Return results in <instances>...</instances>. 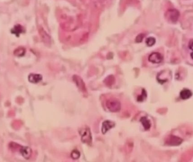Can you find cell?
<instances>
[{"label":"cell","mask_w":193,"mask_h":162,"mask_svg":"<svg viewBox=\"0 0 193 162\" xmlns=\"http://www.w3.org/2000/svg\"><path fill=\"white\" fill-rule=\"evenodd\" d=\"M180 17V12L177 9H170L166 12L165 18L169 23H175L177 21Z\"/></svg>","instance_id":"2"},{"label":"cell","mask_w":193,"mask_h":162,"mask_svg":"<svg viewBox=\"0 0 193 162\" xmlns=\"http://www.w3.org/2000/svg\"><path fill=\"white\" fill-rule=\"evenodd\" d=\"M133 143L132 142L129 141L127 142L125 145V150L127 152H130L133 149Z\"/></svg>","instance_id":"20"},{"label":"cell","mask_w":193,"mask_h":162,"mask_svg":"<svg viewBox=\"0 0 193 162\" xmlns=\"http://www.w3.org/2000/svg\"><path fill=\"white\" fill-rule=\"evenodd\" d=\"M25 29L20 24L15 25L14 28L11 30V33L13 34H15L17 37H18L20 34L24 32Z\"/></svg>","instance_id":"11"},{"label":"cell","mask_w":193,"mask_h":162,"mask_svg":"<svg viewBox=\"0 0 193 162\" xmlns=\"http://www.w3.org/2000/svg\"><path fill=\"white\" fill-rule=\"evenodd\" d=\"M148 60L150 63H152L153 64H159L163 60V57L160 53L154 52L149 55Z\"/></svg>","instance_id":"7"},{"label":"cell","mask_w":193,"mask_h":162,"mask_svg":"<svg viewBox=\"0 0 193 162\" xmlns=\"http://www.w3.org/2000/svg\"><path fill=\"white\" fill-rule=\"evenodd\" d=\"M115 81V77L112 75H110L107 77L104 80L105 84L107 86H111L114 84Z\"/></svg>","instance_id":"14"},{"label":"cell","mask_w":193,"mask_h":162,"mask_svg":"<svg viewBox=\"0 0 193 162\" xmlns=\"http://www.w3.org/2000/svg\"><path fill=\"white\" fill-rule=\"evenodd\" d=\"M115 126V123L114 122L107 120L102 123V132L103 134H105L110 129L112 128Z\"/></svg>","instance_id":"8"},{"label":"cell","mask_w":193,"mask_h":162,"mask_svg":"<svg viewBox=\"0 0 193 162\" xmlns=\"http://www.w3.org/2000/svg\"><path fill=\"white\" fill-rule=\"evenodd\" d=\"M147 97V92L145 89H142V94L138 96L137 101H143Z\"/></svg>","instance_id":"18"},{"label":"cell","mask_w":193,"mask_h":162,"mask_svg":"<svg viewBox=\"0 0 193 162\" xmlns=\"http://www.w3.org/2000/svg\"><path fill=\"white\" fill-rule=\"evenodd\" d=\"M79 134L81 136V141L88 145H91L92 136L90 128L88 127H81L79 130Z\"/></svg>","instance_id":"1"},{"label":"cell","mask_w":193,"mask_h":162,"mask_svg":"<svg viewBox=\"0 0 193 162\" xmlns=\"http://www.w3.org/2000/svg\"><path fill=\"white\" fill-rule=\"evenodd\" d=\"M183 140L180 137L174 135H169L165 139V144L170 147H177L183 143Z\"/></svg>","instance_id":"4"},{"label":"cell","mask_w":193,"mask_h":162,"mask_svg":"<svg viewBox=\"0 0 193 162\" xmlns=\"http://www.w3.org/2000/svg\"><path fill=\"white\" fill-rule=\"evenodd\" d=\"M22 146H20V145L15 143V142H10L9 144V148L10 150H11L13 152H15V151H19L20 152V149L22 148Z\"/></svg>","instance_id":"16"},{"label":"cell","mask_w":193,"mask_h":162,"mask_svg":"<svg viewBox=\"0 0 193 162\" xmlns=\"http://www.w3.org/2000/svg\"><path fill=\"white\" fill-rule=\"evenodd\" d=\"M192 96H193L192 91L188 88L183 89V90H181L180 93V98L183 100L189 99Z\"/></svg>","instance_id":"9"},{"label":"cell","mask_w":193,"mask_h":162,"mask_svg":"<svg viewBox=\"0 0 193 162\" xmlns=\"http://www.w3.org/2000/svg\"><path fill=\"white\" fill-rule=\"evenodd\" d=\"M25 53V49L22 47H19L15 49V51H14V55L17 56V57H21L23 56L24 55Z\"/></svg>","instance_id":"15"},{"label":"cell","mask_w":193,"mask_h":162,"mask_svg":"<svg viewBox=\"0 0 193 162\" xmlns=\"http://www.w3.org/2000/svg\"><path fill=\"white\" fill-rule=\"evenodd\" d=\"M188 46H189V48L193 51V39L192 40H190L189 42V45H188Z\"/></svg>","instance_id":"22"},{"label":"cell","mask_w":193,"mask_h":162,"mask_svg":"<svg viewBox=\"0 0 193 162\" xmlns=\"http://www.w3.org/2000/svg\"><path fill=\"white\" fill-rule=\"evenodd\" d=\"M20 152L25 159H30L32 155V150L30 147H22Z\"/></svg>","instance_id":"10"},{"label":"cell","mask_w":193,"mask_h":162,"mask_svg":"<svg viewBox=\"0 0 193 162\" xmlns=\"http://www.w3.org/2000/svg\"><path fill=\"white\" fill-rule=\"evenodd\" d=\"M190 56H191V57H192V59H193V52L191 54V55H190Z\"/></svg>","instance_id":"23"},{"label":"cell","mask_w":193,"mask_h":162,"mask_svg":"<svg viewBox=\"0 0 193 162\" xmlns=\"http://www.w3.org/2000/svg\"><path fill=\"white\" fill-rule=\"evenodd\" d=\"M140 122L142 123V126H143L144 129L146 131H148V130H149L150 129L151 126V122L150 121V120L147 118V117L143 116L142 118H141Z\"/></svg>","instance_id":"13"},{"label":"cell","mask_w":193,"mask_h":162,"mask_svg":"<svg viewBox=\"0 0 193 162\" xmlns=\"http://www.w3.org/2000/svg\"><path fill=\"white\" fill-rule=\"evenodd\" d=\"M71 157L73 159H77L80 157V153L77 150H74L71 152Z\"/></svg>","instance_id":"19"},{"label":"cell","mask_w":193,"mask_h":162,"mask_svg":"<svg viewBox=\"0 0 193 162\" xmlns=\"http://www.w3.org/2000/svg\"><path fill=\"white\" fill-rule=\"evenodd\" d=\"M73 80L75 83L77 88L79 89V90L84 95H87L88 92H87L86 85L81 77L77 75H74L73 76Z\"/></svg>","instance_id":"5"},{"label":"cell","mask_w":193,"mask_h":162,"mask_svg":"<svg viewBox=\"0 0 193 162\" xmlns=\"http://www.w3.org/2000/svg\"><path fill=\"white\" fill-rule=\"evenodd\" d=\"M39 33L40 35L41 40H42V42L46 45H50L51 40L50 36L48 35V33L42 27H40L39 28Z\"/></svg>","instance_id":"6"},{"label":"cell","mask_w":193,"mask_h":162,"mask_svg":"<svg viewBox=\"0 0 193 162\" xmlns=\"http://www.w3.org/2000/svg\"><path fill=\"white\" fill-rule=\"evenodd\" d=\"M155 42H156V40L153 37H150L147 38L146 40V43L148 47H151L152 46L154 45Z\"/></svg>","instance_id":"17"},{"label":"cell","mask_w":193,"mask_h":162,"mask_svg":"<svg viewBox=\"0 0 193 162\" xmlns=\"http://www.w3.org/2000/svg\"><path fill=\"white\" fill-rule=\"evenodd\" d=\"M42 79V77L39 74H30L28 77V80L33 83H37L40 82Z\"/></svg>","instance_id":"12"},{"label":"cell","mask_w":193,"mask_h":162,"mask_svg":"<svg viewBox=\"0 0 193 162\" xmlns=\"http://www.w3.org/2000/svg\"><path fill=\"white\" fill-rule=\"evenodd\" d=\"M107 108L111 112L116 113L120 111L121 109V104L120 101L117 99H108L106 102Z\"/></svg>","instance_id":"3"},{"label":"cell","mask_w":193,"mask_h":162,"mask_svg":"<svg viewBox=\"0 0 193 162\" xmlns=\"http://www.w3.org/2000/svg\"><path fill=\"white\" fill-rule=\"evenodd\" d=\"M145 37V35L143 34H140L139 35H137L136 38V41L137 42H142L143 38Z\"/></svg>","instance_id":"21"}]
</instances>
